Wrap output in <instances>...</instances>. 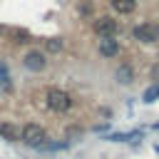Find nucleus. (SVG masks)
I'll return each instance as SVG.
<instances>
[{
    "label": "nucleus",
    "mask_w": 159,
    "mask_h": 159,
    "mask_svg": "<svg viewBox=\"0 0 159 159\" xmlns=\"http://www.w3.org/2000/svg\"><path fill=\"white\" fill-rule=\"evenodd\" d=\"M20 142H22V144H27V147L40 149V147H45L47 134H45V129H42L40 124H25V127L20 129Z\"/></svg>",
    "instance_id": "obj_1"
},
{
    "label": "nucleus",
    "mask_w": 159,
    "mask_h": 159,
    "mask_svg": "<svg viewBox=\"0 0 159 159\" xmlns=\"http://www.w3.org/2000/svg\"><path fill=\"white\" fill-rule=\"evenodd\" d=\"M45 99H47V107L52 112H67L72 107V97L65 89H60V87H50L47 94H45Z\"/></svg>",
    "instance_id": "obj_2"
},
{
    "label": "nucleus",
    "mask_w": 159,
    "mask_h": 159,
    "mask_svg": "<svg viewBox=\"0 0 159 159\" xmlns=\"http://www.w3.org/2000/svg\"><path fill=\"white\" fill-rule=\"evenodd\" d=\"M132 35H134V40H139V42H157V40H159V25L139 22V25H134Z\"/></svg>",
    "instance_id": "obj_3"
},
{
    "label": "nucleus",
    "mask_w": 159,
    "mask_h": 159,
    "mask_svg": "<svg viewBox=\"0 0 159 159\" xmlns=\"http://www.w3.org/2000/svg\"><path fill=\"white\" fill-rule=\"evenodd\" d=\"M92 27H94V32H97L99 37H114V35L119 32V25H117V20H114V17H109V15H102V17H97Z\"/></svg>",
    "instance_id": "obj_4"
},
{
    "label": "nucleus",
    "mask_w": 159,
    "mask_h": 159,
    "mask_svg": "<svg viewBox=\"0 0 159 159\" xmlns=\"http://www.w3.org/2000/svg\"><path fill=\"white\" fill-rule=\"evenodd\" d=\"M22 65H25L30 72H40V70H45V65H47V60H45V52H40V50H32V52H27V55H25V60H22Z\"/></svg>",
    "instance_id": "obj_5"
},
{
    "label": "nucleus",
    "mask_w": 159,
    "mask_h": 159,
    "mask_svg": "<svg viewBox=\"0 0 159 159\" xmlns=\"http://www.w3.org/2000/svg\"><path fill=\"white\" fill-rule=\"evenodd\" d=\"M97 50H99V55L102 57H117L119 55V42L114 40V37H99V45H97Z\"/></svg>",
    "instance_id": "obj_6"
},
{
    "label": "nucleus",
    "mask_w": 159,
    "mask_h": 159,
    "mask_svg": "<svg viewBox=\"0 0 159 159\" xmlns=\"http://www.w3.org/2000/svg\"><path fill=\"white\" fill-rule=\"evenodd\" d=\"M114 77H117V82H119V84H132V80H134V70L124 62V65H119V67H117Z\"/></svg>",
    "instance_id": "obj_7"
},
{
    "label": "nucleus",
    "mask_w": 159,
    "mask_h": 159,
    "mask_svg": "<svg viewBox=\"0 0 159 159\" xmlns=\"http://www.w3.org/2000/svg\"><path fill=\"white\" fill-rule=\"evenodd\" d=\"M0 137L7 139V142H20V129L15 124H10V122H2L0 124Z\"/></svg>",
    "instance_id": "obj_8"
},
{
    "label": "nucleus",
    "mask_w": 159,
    "mask_h": 159,
    "mask_svg": "<svg viewBox=\"0 0 159 159\" xmlns=\"http://www.w3.org/2000/svg\"><path fill=\"white\" fill-rule=\"evenodd\" d=\"M109 5L114 7V12H119V15H129V12H134L137 0H109Z\"/></svg>",
    "instance_id": "obj_9"
},
{
    "label": "nucleus",
    "mask_w": 159,
    "mask_h": 159,
    "mask_svg": "<svg viewBox=\"0 0 159 159\" xmlns=\"http://www.w3.org/2000/svg\"><path fill=\"white\" fill-rule=\"evenodd\" d=\"M157 97H159V82H154L152 87H147L144 89V94H142V99L149 104V102H157Z\"/></svg>",
    "instance_id": "obj_10"
},
{
    "label": "nucleus",
    "mask_w": 159,
    "mask_h": 159,
    "mask_svg": "<svg viewBox=\"0 0 159 159\" xmlns=\"http://www.w3.org/2000/svg\"><path fill=\"white\" fill-rule=\"evenodd\" d=\"M45 50H47L50 55L60 52V50H62V40H60V37H50V40H45Z\"/></svg>",
    "instance_id": "obj_11"
},
{
    "label": "nucleus",
    "mask_w": 159,
    "mask_h": 159,
    "mask_svg": "<svg viewBox=\"0 0 159 159\" xmlns=\"http://www.w3.org/2000/svg\"><path fill=\"white\" fill-rule=\"evenodd\" d=\"M12 37H15V42H27V37H30V35H27L25 30H17V32H15Z\"/></svg>",
    "instance_id": "obj_12"
},
{
    "label": "nucleus",
    "mask_w": 159,
    "mask_h": 159,
    "mask_svg": "<svg viewBox=\"0 0 159 159\" xmlns=\"http://www.w3.org/2000/svg\"><path fill=\"white\" fill-rule=\"evenodd\" d=\"M2 30H5V27H2V25H0V35H2Z\"/></svg>",
    "instance_id": "obj_13"
}]
</instances>
